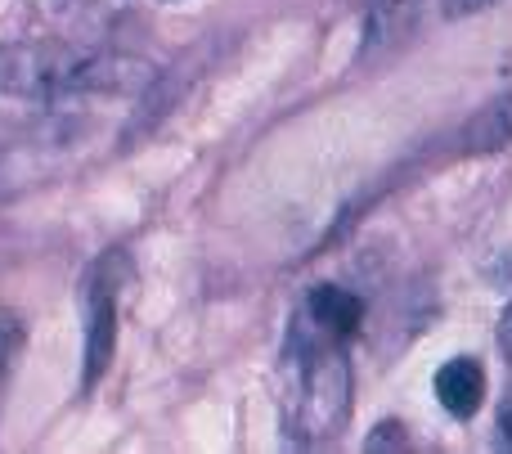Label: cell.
<instances>
[{"mask_svg": "<svg viewBox=\"0 0 512 454\" xmlns=\"http://www.w3.org/2000/svg\"><path fill=\"white\" fill-rule=\"evenodd\" d=\"M351 414V360L342 338L297 315L283 351V428L297 446L337 437Z\"/></svg>", "mask_w": 512, "mask_h": 454, "instance_id": "cell-1", "label": "cell"}, {"mask_svg": "<svg viewBox=\"0 0 512 454\" xmlns=\"http://www.w3.org/2000/svg\"><path fill=\"white\" fill-rule=\"evenodd\" d=\"M131 86V63L54 41H0V95L63 99L77 90Z\"/></svg>", "mask_w": 512, "mask_h": 454, "instance_id": "cell-2", "label": "cell"}, {"mask_svg": "<svg viewBox=\"0 0 512 454\" xmlns=\"http://www.w3.org/2000/svg\"><path fill=\"white\" fill-rule=\"evenodd\" d=\"M113 338H117V284L95 270L86 284V374L81 383L95 387L104 378L108 360H113Z\"/></svg>", "mask_w": 512, "mask_h": 454, "instance_id": "cell-3", "label": "cell"}, {"mask_svg": "<svg viewBox=\"0 0 512 454\" xmlns=\"http://www.w3.org/2000/svg\"><path fill=\"white\" fill-rule=\"evenodd\" d=\"M436 401L454 414V419H472L486 401V369L472 356H459L450 365L436 369Z\"/></svg>", "mask_w": 512, "mask_h": 454, "instance_id": "cell-4", "label": "cell"}, {"mask_svg": "<svg viewBox=\"0 0 512 454\" xmlns=\"http://www.w3.org/2000/svg\"><path fill=\"white\" fill-rule=\"evenodd\" d=\"M301 315H306L315 329H324V333H333V338L346 342L355 329H360L364 302L355 293H346V288H337V284H315L306 293V306H301Z\"/></svg>", "mask_w": 512, "mask_h": 454, "instance_id": "cell-5", "label": "cell"}, {"mask_svg": "<svg viewBox=\"0 0 512 454\" xmlns=\"http://www.w3.org/2000/svg\"><path fill=\"white\" fill-rule=\"evenodd\" d=\"M512 144V95L490 99L486 108L472 113V122L463 126V149L468 153H495Z\"/></svg>", "mask_w": 512, "mask_h": 454, "instance_id": "cell-6", "label": "cell"}, {"mask_svg": "<svg viewBox=\"0 0 512 454\" xmlns=\"http://www.w3.org/2000/svg\"><path fill=\"white\" fill-rule=\"evenodd\" d=\"M405 14H409V0H373V9H369V45L391 41V36L400 32V23H405Z\"/></svg>", "mask_w": 512, "mask_h": 454, "instance_id": "cell-7", "label": "cell"}, {"mask_svg": "<svg viewBox=\"0 0 512 454\" xmlns=\"http://www.w3.org/2000/svg\"><path fill=\"white\" fill-rule=\"evenodd\" d=\"M23 338H27L23 320H18L14 311H0V378H5L9 365L18 360V351H23Z\"/></svg>", "mask_w": 512, "mask_h": 454, "instance_id": "cell-8", "label": "cell"}, {"mask_svg": "<svg viewBox=\"0 0 512 454\" xmlns=\"http://www.w3.org/2000/svg\"><path fill=\"white\" fill-rule=\"evenodd\" d=\"M495 441L504 450H512V387H508V396L499 401V414H495Z\"/></svg>", "mask_w": 512, "mask_h": 454, "instance_id": "cell-9", "label": "cell"}, {"mask_svg": "<svg viewBox=\"0 0 512 454\" xmlns=\"http://www.w3.org/2000/svg\"><path fill=\"white\" fill-rule=\"evenodd\" d=\"M499 5V0H441L445 18H468V14H481V9Z\"/></svg>", "mask_w": 512, "mask_h": 454, "instance_id": "cell-10", "label": "cell"}, {"mask_svg": "<svg viewBox=\"0 0 512 454\" xmlns=\"http://www.w3.org/2000/svg\"><path fill=\"white\" fill-rule=\"evenodd\" d=\"M382 446H405V437H400V423H378L369 437V450H382Z\"/></svg>", "mask_w": 512, "mask_h": 454, "instance_id": "cell-11", "label": "cell"}, {"mask_svg": "<svg viewBox=\"0 0 512 454\" xmlns=\"http://www.w3.org/2000/svg\"><path fill=\"white\" fill-rule=\"evenodd\" d=\"M499 347H504V356L512 360V302L504 306V315H499Z\"/></svg>", "mask_w": 512, "mask_h": 454, "instance_id": "cell-12", "label": "cell"}]
</instances>
